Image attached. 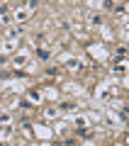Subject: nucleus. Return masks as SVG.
Listing matches in <instances>:
<instances>
[{
	"mask_svg": "<svg viewBox=\"0 0 129 146\" xmlns=\"http://www.w3.org/2000/svg\"><path fill=\"white\" fill-rule=\"evenodd\" d=\"M27 17H29V10H27V7H20V10L15 12V17H12V22H25Z\"/></svg>",
	"mask_w": 129,
	"mask_h": 146,
	"instance_id": "obj_1",
	"label": "nucleus"
},
{
	"mask_svg": "<svg viewBox=\"0 0 129 146\" xmlns=\"http://www.w3.org/2000/svg\"><path fill=\"white\" fill-rule=\"evenodd\" d=\"M102 15H93V17H90V20H88V25H93V27H102Z\"/></svg>",
	"mask_w": 129,
	"mask_h": 146,
	"instance_id": "obj_2",
	"label": "nucleus"
},
{
	"mask_svg": "<svg viewBox=\"0 0 129 146\" xmlns=\"http://www.w3.org/2000/svg\"><path fill=\"white\" fill-rule=\"evenodd\" d=\"M12 63H15V66H25V63H27V56H25V54H20L17 58H12Z\"/></svg>",
	"mask_w": 129,
	"mask_h": 146,
	"instance_id": "obj_3",
	"label": "nucleus"
},
{
	"mask_svg": "<svg viewBox=\"0 0 129 146\" xmlns=\"http://www.w3.org/2000/svg\"><path fill=\"white\" fill-rule=\"evenodd\" d=\"M10 122V115H0V124H7Z\"/></svg>",
	"mask_w": 129,
	"mask_h": 146,
	"instance_id": "obj_4",
	"label": "nucleus"
}]
</instances>
